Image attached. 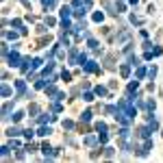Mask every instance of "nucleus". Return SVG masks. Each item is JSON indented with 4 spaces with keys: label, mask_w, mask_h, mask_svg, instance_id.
Here are the masks:
<instances>
[{
    "label": "nucleus",
    "mask_w": 163,
    "mask_h": 163,
    "mask_svg": "<svg viewBox=\"0 0 163 163\" xmlns=\"http://www.w3.org/2000/svg\"><path fill=\"white\" fill-rule=\"evenodd\" d=\"M117 46H122V44H124V46H126V44L128 41H131V31H120V33H117Z\"/></svg>",
    "instance_id": "f03ea898"
},
{
    "label": "nucleus",
    "mask_w": 163,
    "mask_h": 163,
    "mask_svg": "<svg viewBox=\"0 0 163 163\" xmlns=\"http://www.w3.org/2000/svg\"><path fill=\"white\" fill-rule=\"evenodd\" d=\"M41 4H44V9H54V0H41Z\"/></svg>",
    "instance_id": "dca6fc26"
},
{
    "label": "nucleus",
    "mask_w": 163,
    "mask_h": 163,
    "mask_svg": "<svg viewBox=\"0 0 163 163\" xmlns=\"http://www.w3.org/2000/svg\"><path fill=\"white\" fill-rule=\"evenodd\" d=\"M54 24H57L54 18H48V15H46V26H54Z\"/></svg>",
    "instance_id": "ea45409f"
},
{
    "label": "nucleus",
    "mask_w": 163,
    "mask_h": 163,
    "mask_svg": "<svg viewBox=\"0 0 163 163\" xmlns=\"http://www.w3.org/2000/svg\"><path fill=\"white\" fill-rule=\"evenodd\" d=\"M131 22H133V24H142L144 18H139V15H131Z\"/></svg>",
    "instance_id": "7c9ffc66"
},
{
    "label": "nucleus",
    "mask_w": 163,
    "mask_h": 163,
    "mask_svg": "<svg viewBox=\"0 0 163 163\" xmlns=\"http://www.w3.org/2000/svg\"><path fill=\"white\" fill-rule=\"evenodd\" d=\"M83 70H85V74H92V72H98V65H96V61H85Z\"/></svg>",
    "instance_id": "39448f33"
},
{
    "label": "nucleus",
    "mask_w": 163,
    "mask_h": 163,
    "mask_svg": "<svg viewBox=\"0 0 163 163\" xmlns=\"http://www.w3.org/2000/svg\"><path fill=\"white\" fill-rule=\"evenodd\" d=\"M41 63H44L41 59H33V70H37V67H41Z\"/></svg>",
    "instance_id": "473e14b6"
},
{
    "label": "nucleus",
    "mask_w": 163,
    "mask_h": 163,
    "mask_svg": "<svg viewBox=\"0 0 163 163\" xmlns=\"http://www.w3.org/2000/svg\"><path fill=\"white\" fill-rule=\"evenodd\" d=\"M104 157L107 159H113L115 157V148H104Z\"/></svg>",
    "instance_id": "aec40b11"
},
{
    "label": "nucleus",
    "mask_w": 163,
    "mask_h": 163,
    "mask_svg": "<svg viewBox=\"0 0 163 163\" xmlns=\"http://www.w3.org/2000/svg\"><path fill=\"white\" fill-rule=\"evenodd\" d=\"M96 131L98 133H107V124L104 122H96Z\"/></svg>",
    "instance_id": "5701e85b"
},
{
    "label": "nucleus",
    "mask_w": 163,
    "mask_h": 163,
    "mask_svg": "<svg viewBox=\"0 0 163 163\" xmlns=\"http://www.w3.org/2000/svg\"><path fill=\"white\" fill-rule=\"evenodd\" d=\"M50 133H52V128L41 124V128H39V133H37V135H39V137H46V135H50Z\"/></svg>",
    "instance_id": "9b49d317"
},
{
    "label": "nucleus",
    "mask_w": 163,
    "mask_h": 163,
    "mask_svg": "<svg viewBox=\"0 0 163 163\" xmlns=\"http://www.w3.org/2000/svg\"><path fill=\"white\" fill-rule=\"evenodd\" d=\"M20 2H22V4H24V7H26V9H31V0H20Z\"/></svg>",
    "instance_id": "a18cd8bd"
},
{
    "label": "nucleus",
    "mask_w": 163,
    "mask_h": 163,
    "mask_svg": "<svg viewBox=\"0 0 163 163\" xmlns=\"http://www.w3.org/2000/svg\"><path fill=\"white\" fill-rule=\"evenodd\" d=\"M98 142L100 144H107V142H109V133H98Z\"/></svg>",
    "instance_id": "f3484780"
},
{
    "label": "nucleus",
    "mask_w": 163,
    "mask_h": 163,
    "mask_svg": "<svg viewBox=\"0 0 163 163\" xmlns=\"http://www.w3.org/2000/svg\"><path fill=\"white\" fill-rule=\"evenodd\" d=\"M9 146H11V148H20V142H15V139L11 137V144H9Z\"/></svg>",
    "instance_id": "79ce46f5"
},
{
    "label": "nucleus",
    "mask_w": 163,
    "mask_h": 163,
    "mask_svg": "<svg viewBox=\"0 0 163 163\" xmlns=\"http://www.w3.org/2000/svg\"><path fill=\"white\" fill-rule=\"evenodd\" d=\"M146 109H148V111H154V109H157L154 100H148V102H146Z\"/></svg>",
    "instance_id": "c756f323"
},
{
    "label": "nucleus",
    "mask_w": 163,
    "mask_h": 163,
    "mask_svg": "<svg viewBox=\"0 0 163 163\" xmlns=\"http://www.w3.org/2000/svg\"><path fill=\"white\" fill-rule=\"evenodd\" d=\"M96 142H98V139L94 137V135H87V137H85V144L87 146H96Z\"/></svg>",
    "instance_id": "412c9836"
},
{
    "label": "nucleus",
    "mask_w": 163,
    "mask_h": 163,
    "mask_svg": "<svg viewBox=\"0 0 163 163\" xmlns=\"http://www.w3.org/2000/svg\"><path fill=\"white\" fill-rule=\"evenodd\" d=\"M22 135H24V137H26V139H33V135H35V133H33V131H31V128H26V131H24V133H22Z\"/></svg>",
    "instance_id": "e433bc0d"
},
{
    "label": "nucleus",
    "mask_w": 163,
    "mask_h": 163,
    "mask_svg": "<svg viewBox=\"0 0 163 163\" xmlns=\"http://www.w3.org/2000/svg\"><path fill=\"white\" fill-rule=\"evenodd\" d=\"M78 57H81L78 48H72V50H70V63H78Z\"/></svg>",
    "instance_id": "423d86ee"
},
{
    "label": "nucleus",
    "mask_w": 163,
    "mask_h": 163,
    "mask_svg": "<svg viewBox=\"0 0 163 163\" xmlns=\"http://www.w3.org/2000/svg\"><path fill=\"white\" fill-rule=\"evenodd\" d=\"M22 117H24V113H22V111H18V113H15V115H13V122H20V120H22Z\"/></svg>",
    "instance_id": "58836bf2"
},
{
    "label": "nucleus",
    "mask_w": 163,
    "mask_h": 163,
    "mask_svg": "<svg viewBox=\"0 0 163 163\" xmlns=\"http://www.w3.org/2000/svg\"><path fill=\"white\" fill-rule=\"evenodd\" d=\"M94 92H96V96H107V87H102V85H98Z\"/></svg>",
    "instance_id": "4be33fe9"
},
{
    "label": "nucleus",
    "mask_w": 163,
    "mask_h": 163,
    "mask_svg": "<svg viewBox=\"0 0 163 163\" xmlns=\"http://www.w3.org/2000/svg\"><path fill=\"white\" fill-rule=\"evenodd\" d=\"M22 133H24V131H20L18 126H11V128H9V131L4 133V135H7V137H18V135H22Z\"/></svg>",
    "instance_id": "6e6552de"
},
{
    "label": "nucleus",
    "mask_w": 163,
    "mask_h": 163,
    "mask_svg": "<svg viewBox=\"0 0 163 163\" xmlns=\"http://www.w3.org/2000/svg\"><path fill=\"white\" fill-rule=\"evenodd\" d=\"M144 76H146V70L139 65V67H137V78H144Z\"/></svg>",
    "instance_id": "c9c22d12"
},
{
    "label": "nucleus",
    "mask_w": 163,
    "mask_h": 163,
    "mask_svg": "<svg viewBox=\"0 0 163 163\" xmlns=\"http://www.w3.org/2000/svg\"><path fill=\"white\" fill-rule=\"evenodd\" d=\"M87 46H89V48H92V50H96V48H98V41H96V39H92V37H89V41H87Z\"/></svg>",
    "instance_id": "c85d7f7f"
},
{
    "label": "nucleus",
    "mask_w": 163,
    "mask_h": 163,
    "mask_svg": "<svg viewBox=\"0 0 163 163\" xmlns=\"http://www.w3.org/2000/svg\"><path fill=\"white\" fill-rule=\"evenodd\" d=\"M9 150H11V146H2V159H9V157H11Z\"/></svg>",
    "instance_id": "a878e982"
},
{
    "label": "nucleus",
    "mask_w": 163,
    "mask_h": 163,
    "mask_svg": "<svg viewBox=\"0 0 163 163\" xmlns=\"http://www.w3.org/2000/svg\"><path fill=\"white\" fill-rule=\"evenodd\" d=\"M148 76H150V78H154V76H157V67H154V65L148 70Z\"/></svg>",
    "instance_id": "4c0bfd02"
},
{
    "label": "nucleus",
    "mask_w": 163,
    "mask_h": 163,
    "mask_svg": "<svg viewBox=\"0 0 163 163\" xmlns=\"http://www.w3.org/2000/svg\"><path fill=\"white\" fill-rule=\"evenodd\" d=\"M11 111H13V102H4V107H2V117H4V120L9 117Z\"/></svg>",
    "instance_id": "0eeeda50"
},
{
    "label": "nucleus",
    "mask_w": 163,
    "mask_h": 163,
    "mask_svg": "<svg viewBox=\"0 0 163 163\" xmlns=\"http://www.w3.org/2000/svg\"><path fill=\"white\" fill-rule=\"evenodd\" d=\"M52 111H54V113H59V111H61V104H59V100H54V102H52Z\"/></svg>",
    "instance_id": "f704fd0d"
},
{
    "label": "nucleus",
    "mask_w": 163,
    "mask_h": 163,
    "mask_svg": "<svg viewBox=\"0 0 163 163\" xmlns=\"http://www.w3.org/2000/svg\"><path fill=\"white\" fill-rule=\"evenodd\" d=\"M46 94H48V96H52V98H54V96H57L59 92H57V87H54V85H48V87H46Z\"/></svg>",
    "instance_id": "2eb2a0df"
},
{
    "label": "nucleus",
    "mask_w": 163,
    "mask_h": 163,
    "mask_svg": "<svg viewBox=\"0 0 163 163\" xmlns=\"http://www.w3.org/2000/svg\"><path fill=\"white\" fill-rule=\"evenodd\" d=\"M48 120H54V115H48V113H41L37 117V124H46Z\"/></svg>",
    "instance_id": "1a4fd4ad"
},
{
    "label": "nucleus",
    "mask_w": 163,
    "mask_h": 163,
    "mask_svg": "<svg viewBox=\"0 0 163 163\" xmlns=\"http://www.w3.org/2000/svg\"><path fill=\"white\" fill-rule=\"evenodd\" d=\"M29 113H31V115L39 113V104H31V107H29Z\"/></svg>",
    "instance_id": "cd10ccee"
},
{
    "label": "nucleus",
    "mask_w": 163,
    "mask_h": 163,
    "mask_svg": "<svg viewBox=\"0 0 163 163\" xmlns=\"http://www.w3.org/2000/svg\"><path fill=\"white\" fill-rule=\"evenodd\" d=\"M24 150H26V152H29V154H31V152H35V150H37V148H35V146H33V144H26V146H24Z\"/></svg>",
    "instance_id": "2f4dec72"
},
{
    "label": "nucleus",
    "mask_w": 163,
    "mask_h": 163,
    "mask_svg": "<svg viewBox=\"0 0 163 163\" xmlns=\"http://www.w3.org/2000/svg\"><path fill=\"white\" fill-rule=\"evenodd\" d=\"M2 35L7 37V39H11V41H15V39H18V33H15V31H4Z\"/></svg>",
    "instance_id": "ddd939ff"
},
{
    "label": "nucleus",
    "mask_w": 163,
    "mask_h": 163,
    "mask_svg": "<svg viewBox=\"0 0 163 163\" xmlns=\"http://www.w3.org/2000/svg\"><path fill=\"white\" fill-rule=\"evenodd\" d=\"M83 100H87V102H92V100H94V94H89V92H87L85 96H83Z\"/></svg>",
    "instance_id": "a19ab883"
},
{
    "label": "nucleus",
    "mask_w": 163,
    "mask_h": 163,
    "mask_svg": "<svg viewBox=\"0 0 163 163\" xmlns=\"http://www.w3.org/2000/svg\"><path fill=\"white\" fill-rule=\"evenodd\" d=\"M128 63H131V65H139V59H137V57H131V61H128Z\"/></svg>",
    "instance_id": "c03bdc74"
},
{
    "label": "nucleus",
    "mask_w": 163,
    "mask_h": 163,
    "mask_svg": "<svg viewBox=\"0 0 163 163\" xmlns=\"http://www.w3.org/2000/svg\"><path fill=\"white\" fill-rule=\"evenodd\" d=\"M61 78H63V81L67 83V81L72 78V74H70V72H65V70H63V72H61Z\"/></svg>",
    "instance_id": "72a5a7b5"
},
{
    "label": "nucleus",
    "mask_w": 163,
    "mask_h": 163,
    "mask_svg": "<svg viewBox=\"0 0 163 163\" xmlns=\"http://www.w3.org/2000/svg\"><path fill=\"white\" fill-rule=\"evenodd\" d=\"M120 74L124 76V78H128V74H131V63H128V65H122V67H120Z\"/></svg>",
    "instance_id": "4468645a"
},
{
    "label": "nucleus",
    "mask_w": 163,
    "mask_h": 163,
    "mask_svg": "<svg viewBox=\"0 0 163 163\" xmlns=\"http://www.w3.org/2000/svg\"><path fill=\"white\" fill-rule=\"evenodd\" d=\"M150 133H152V128H150V126H139L137 128V137L139 139H148Z\"/></svg>",
    "instance_id": "7ed1b4c3"
},
{
    "label": "nucleus",
    "mask_w": 163,
    "mask_h": 163,
    "mask_svg": "<svg viewBox=\"0 0 163 163\" xmlns=\"http://www.w3.org/2000/svg\"><path fill=\"white\" fill-rule=\"evenodd\" d=\"M0 94H2V98H9V96H11V87L7 85V83H4V85L0 87Z\"/></svg>",
    "instance_id": "f8f14e48"
},
{
    "label": "nucleus",
    "mask_w": 163,
    "mask_h": 163,
    "mask_svg": "<svg viewBox=\"0 0 163 163\" xmlns=\"http://www.w3.org/2000/svg\"><path fill=\"white\" fill-rule=\"evenodd\" d=\"M137 87H139V83L135 81V83H128V94L133 96V92H137Z\"/></svg>",
    "instance_id": "b1692460"
},
{
    "label": "nucleus",
    "mask_w": 163,
    "mask_h": 163,
    "mask_svg": "<svg viewBox=\"0 0 163 163\" xmlns=\"http://www.w3.org/2000/svg\"><path fill=\"white\" fill-rule=\"evenodd\" d=\"M83 4H85V9H92V4H94V0H83Z\"/></svg>",
    "instance_id": "37998d69"
},
{
    "label": "nucleus",
    "mask_w": 163,
    "mask_h": 163,
    "mask_svg": "<svg viewBox=\"0 0 163 163\" xmlns=\"http://www.w3.org/2000/svg\"><path fill=\"white\" fill-rule=\"evenodd\" d=\"M120 137H124V139H128V137H131V131H128L126 126H124V128H120Z\"/></svg>",
    "instance_id": "393cba45"
},
{
    "label": "nucleus",
    "mask_w": 163,
    "mask_h": 163,
    "mask_svg": "<svg viewBox=\"0 0 163 163\" xmlns=\"http://www.w3.org/2000/svg\"><path fill=\"white\" fill-rule=\"evenodd\" d=\"M92 120V111H83L81 113V122H89Z\"/></svg>",
    "instance_id": "a211bd4d"
},
{
    "label": "nucleus",
    "mask_w": 163,
    "mask_h": 163,
    "mask_svg": "<svg viewBox=\"0 0 163 163\" xmlns=\"http://www.w3.org/2000/svg\"><path fill=\"white\" fill-rule=\"evenodd\" d=\"M102 20H104L102 11H96V13H94V22H102Z\"/></svg>",
    "instance_id": "bb28decb"
},
{
    "label": "nucleus",
    "mask_w": 163,
    "mask_h": 163,
    "mask_svg": "<svg viewBox=\"0 0 163 163\" xmlns=\"http://www.w3.org/2000/svg\"><path fill=\"white\" fill-rule=\"evenodd\" d=\"M22 61H24V59H22L20 54L15 52V50L7 54V65H11V67H20V65H22Z\"/></svg>",
    "instance_id": "f257e3e1"
},
{
    "label": "nucleus",
    "mask_w": 163,
    "mask_h": 163,
    "mask_svg": "<svg viewBox=\"0 0 163 163\" xmlns=\"http://www.w3.org/2000/svg\"><path fill=\"white\" fill-rule=\"evenodd\" d=\"M63 128L65 131H74V122L72 120H63Z\"/></svg>",
    "instance_id": "6ab92c4d"
},
{
    "label": "nucleus",
    "mask_w": 163,
    "mask_h": 163,
    "mask_svg": "<svg viewBox=\"0 0 163 163\" xmlns=\"http://www.w3.org/2000/svg\"><path fill=\"white\" fill-rule=\"evenodd\" d=\"M15 89H18V96L22 98L26 94V81H22V78H18V81H15Z\"/></svg>",
    "instance_id": "20e7f679"
},
{
    "label": "nucleus",
    "mask_w": 163,
    "mask_h": 163,
    "mask_svg": "<svg viewBox=\"0 0 163 163\" xmlns=\"http://www.w3.org/2000/svg\"><path fill=\"white\" fill-rule=\"evenodd\" d=\"M70 15H72V7H63L61 9V20H70Z\"/></svg>",
    "instance_id": "9d476101"
}]
</instances>
